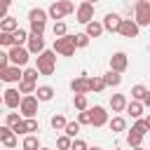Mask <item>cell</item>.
Instances as JSON below:
<instances>
[{"instance_id":"6da1fadb","label":"cell","mask_w":150,"mask_h":150,"mask_svg":"<svg viewBox=\"0 0 150 150\" xmlns=\"http://www.w3.org/2000/svg\"><path fill=\"white\" fill-rule=\"evenodd\" d=\"M54 68H56V52L45 49V52L38 56V66H35V70H38L40 75H52Z\"/></svg>"},{"instance_id":"7a4b0ae2","label":"cell","mask_w":150,"mask_h":150,"mask_svg":"<svg viewBox=\"0 0 150 150\" xmlns=\"http://www.w3.org/2000/svg\"><path fill=\"white\" fill-rule=\"evenodd\" d=\"M54 52H56V54H61V56H73V54H75V42H73V35L56 38V40H54Z\"/></svg>"},{"instance_id":"3957f363","label":"cell","mask_w":150,"mask_h":150,"mask_svg":"<svg viewBox=\"0 0 150 150\" xmlns=\"http://www.w3.org/2000/svg\"><path fill=\"white\" fill-rule=\"evenodd\" d=\"M136 26H148L150 23V0H138L136 2Z\"/></svg>"},{"instance_id":"277c9868","label":"cell","mask_w":150,"mask_h":150,"mask_svg":"<svg viewBox=\"0 0 150 150\" xmlns=\"http://www.w3.org/2000/svg\"><path fill=\"white\" fill-rule=\"evenodd\" d=\"M75 9V5L70 2V0H61V2H54L52 7H49V16L52 19H63L66 14H70Z\"/></svg>"},{"instance_id":"5b68a950","label":"cell","mask_w":150,"mask_h":150,"mask_svg":"<svg viewBox=\"0 0 150 150\" xmlns=\"http://www.w3.org/2000/svg\"><path fill=\"white\" fill-rule=\"evenodd\" d=\"M9 61H12V66H16V68H21V66H26L28 63V49H23V47H9Z\"/></svg>"},{"instance_id":"8992f818","label":"cell","mask_w":150,"mask_h":150,"mask_svg":"<svg viewBox=\"0 0 150 150\" xmlns=\"http://www.w3.org/2000/svg\"><path fill=\"white\" fill-rule=\"evenodd\" d=\"M127 66H129V59H127L124 52H115V54L110 56V70H112V73H124Z\"/></svg>"},{"instance_id":"52a82bcc","label":"cell","mask_w":150,"mask_h":150,"mask_svg":"<svg viewBox=\"0 0 150 150\" xmlns=\"http://www.w3.org/2000/svg\"><path fill=\"white\" fill-rule=\"evenodd\" d=\"M19 108H21V112H23L28 120H35V112H38V98H35V96H23Z\"/></svg>"},{"instance_id":"ba28073f","label":"cell","mask_w":150,"mask_h":150,"mask_svg":"<svg viewBox=\"0 0 150 150\" xmlns=\"http://www.w3.org/2000/svg\"><path fill=\"white\" fill-rule=\"evenodd\" d=\"M77 21L84 23V26L94 21V5H91V2H82V5L77 7Z\"/></svg>"},{"instance_id":"9c48e42d","label":"cell","mask_w":150,"mask_h":150,"mask_svg":"<svg viewBox=\"0 0 150 150\" xmlns=\"http://www.w3.org/2000/svg\"><path fill=\"white\" fill-rule=\"evenodd\" d=\"M19 94H21L19 89H12V87H9V89L2 94L5 105H7V108H19V105H21V98H23V96H19Z\"/></svg>"},{"instance_id":"30bf717a","label":"cell","mask_w":150,"mask_h":150,"mask_svg":"<svg viewBox=\"0 0 150 150\" xmlns=\"http://www.w3.org/2000/svg\"><path fill=\"white\" fill-rule=\"evenodd\" d=\"M23 73L16 68V66H7L5 70H0V80L2 82H21Z\"/></svg>"},{"instance_id":"8fae6325","label":"cell","mask_w":150,"mask_h":150,"mask_svg":"<svg viewBox=\"0 0 150 150\" xmlns=\"http://www.w3.org/2000/svg\"><path fill=\"white\" fill-rule=\"evenodd\" d=\"M117 33L124 35V38H136V35H138V26H136L134 19H122V26H120Z\"/></svg>"},{"instance_id":"7c38bea8","label":"cell","mask_w":150,"mask_h":150,"mask_svg":"<svg viewBox=\"0 0 150 150\" xmlns=\"http://www.w3.org/2000/svg\"><path fill=\"white\" fill-rule=\"evenodd\" d=\"M28 52H30V54H38V56L45 52V40H42V35H33V33L28 35Z\"/></svg>"},{"instance_id":"4fadbf2b","label":"cell","mask_w":150,"mask_h":150,"mask_svg":"<svg viewBox=\"0 0 150 150\" xmlns=\"http://www.w3.org/2000/svg\"><path fill=\"white\" fill-rule=\"evenodd\" d=\"M91 124H94V127L108 124V112H105V108H101V105H94V108H91Z\"/></svg>"},{"instance_id":"5bb4252c","label":"cell","mask_w":150,"mask_h":150,"mask_svg":"<svg viewBox=\"0 0 150 150\" xmlns=\"http://www.w3.org/2000/svg\"><path fill=\"white\" fill-rule=\"evenodd\" d=\"M0 141L7 145V150L16 148V134H14L9 127H0Z\"/></svg>"},{"instance_id":"9a60e30c","label":"cell","mask_w":150,"mask_h":150,"mask_svg":"<svg viewBox=\"0 0 150 150\" xmlns=\"http://www.w3.org/2000/svg\"><path fill=\"white\" fill-rule=\"evenodd\" d=\"M120 26H122V19H120V14H105V19H103V28L105 30H110V33H115V30H120Z\"/></svg>"},{"instance_id":"2e32d148","label":"cell","mask_w":150,"mask_h":150,"mask_svg":"<svg viewBox=\"0 0 150 150\" xmlns=\"http://www.w3.org/2000/svg\"><path fill=\"white\" fill-rule=\"evenodd\" d=\"M70 89L75 91V94H84L87 96V91H89V82H87V77L82 75V77H75L73 82H70Z\"/></svg>"},{"instance_id":"e0dca14e","label":"cell","mask_w":150,"mask_h":150,"mask_svg":"<svg viewBox=\"0 0 150 150\" xmlns=\"http://www.w3.org/2000/svg\"><path fill=\"white\" fill-rule=\"evenodd\" d=\"M110 108H112V112H122V110H127V98H124V94H112V98H110Z\"/></svg>"},{"instance_id":"ac0fdd59","label":"cell","mask_w":150,"mask_h":150,"mask_svg":"<svg viewBox=\"0 0 150 150\" xmlns=\"http://www.w3.org/2000/svg\"><path fill=\"white\" fill-rule=\"evenodd\" d=\"M0 30L12 35L14 30H19V21H16V19H12V16H7V19H2V23H0Z\"/></svg>"},{"instance_id":"d6986e66","label":"cell","mask_w":150,"mask_h":150,"mask_svg":"<svg viewBox=\"0 0 150 150\" xmlns=\"http://www.w3.org/2000/svg\"><path fill=\"white\" fill-rule=\"evenodd\" d=\"M35 94H38V96H35L38 101H52L54 89H52V87H47V84H42V87H38V89H35Z\"/></svg>"},{"instance_id":"ffe728a7","label":"cell","mask_w":150,"mask_h":150,"mask_svg":"<svg viewBox=\"0 0 150 150\" xmlns=\"http://www.w3.org/2000/svg\"><path fill=\"white\" fill-rule=\"evenodd\" d=\"M127 112H129L131 117L141 120V115H143V103H138V101H131V103H127Z\"/></svg>"},{"instance_id":"44dd1931","label":"cell","mask_w":150,"mask_h":150,"mask_svg":"<svg viewBox=\"0 0 150 150\" xmlns=\"http://www.w3.org/2000/svg\"><path fill=\"white\" fill-rule=\"evenodd\" d=\"M101 33H103V23H98V21L87 23V35H89V38H98Z\"/></svg>"},{"instance_id":"7402d4cb","label":"cell","mask_w":150,"mask_h":150,"mask_svg":"<svg viewBox=\"0 0 150 150\" xmlns=\"http://www.w3.org/2000/svg\"><path fill=\"white\" fill-rule=\"evenodd\" d=\"M103 82H105V87H117L120 82H122V77H120V73H105L103 75Z\"/></svg>"},{"instance_id":"603a6c76","label":"cell","mask_w":150,"mask_h":150,"mask_svg":"<svg viewBox=\"0 0 150 150\" xmlns=\"http://www.w3.org/2000/svg\"><path fill=\"white\" fill-rule=\"evenodd\" d=\"M87 82H89V91H103L105 89L103 77H87Z\"/></svg>"},{"instance_id":"cb8c5ba5","label":"cell","mask_w":150,"mask_h":150,"mask_svg":"<svg viewBox=\"0 0 150 150\" xmlns=\"http://www.w3.org/2000/svg\"><path fill=\"white\" fill-rule=\"evenodd\" d=\"M141 141H143V134H138V131H129L127 134V143L131 145V148H141Z\"/></svg>"},{"instance_id":"d4e9b609","label":"cell","mask_w":150,"mask_h":150,"mask_svg":"<svg viewBox=\"0 0 150 150\" xmlns=\"http://www.w3.org/2000/svg\"><path fill=\"white\" fill-rule=\"evenodd\" d=\"M131 96L141 103V101H145V96H148V89L143 87V84H136V87H131Z\"/></svg>"},{"instance_id":"484cf974","label":"cell","mask_w":150,"mask_h":150,"mask_svg":"<svg viewBox=\"0 0 150 150\" xmlns=\"http://www.w3.org/2000/svg\"><path fill=\"white\" fill-rule=\"evenodd\" d=\"M12 40H14V47H21V45L28 40V33L19 28V30H14V33H12Z\"/></svg>"},{"instance_id":"4316f807","label":"cell","mask_w":150,"mask_h":150,"mask_svg":"<svg viewBox=\"0 0 150 150\" xmlns=\"http://www.w3.org/2000/svg\"><path fill=\"white\" fill-rule=\"evenodd\" d=\"M28 19H30V21H47V12L40 9V7H35V9H30Z\"/></svg>"},{"instance_id":"83f0119b","label":"cell","mask_w":150,"mask_h":150,"mask_svg":"<svg viewBox=\"0 0 150 150\" xmlns=\"http://www.w3.org/2000/svg\"><path fill=\"white\" fill-rule=\"evenodd\" d=\"M73 42H75V47H87L89 45V35L87 33H75L73 35Z\"/></svg>"},{"instance_id":"f1b7e54d","label":"cell","mask_w":150,"mask_h":150,"mask_svg":"<svg viewBox=\"0 0 150 150\" xmlns=\"http://www.w3.org/2000/svg\"><path fill=\"white\" fill-rule=\"evenodd\" d=\"M110 129H112V131H124V129H127L124 117H112V120H110Z\"/></svg>"},{"instance_id":"f546056e","label":"cell","mask_w":150,"mask_h":150,"mask_svg":"<svg viewBox=\"0 0 150 150\" xmlns=\"http://www.w3.org/2000/svg\"><path fill=\"white\" fill-rule=\"evenodd\" d=\"M21 148H23V150H40V145H38V138H35V136H26Z\"/></svg>"},{"instance_id":"4dcf8cb0","label":"cell","mask_w":150,"mask_h":150,"mask_svg":"<svg viewBox=\"0 0 150 150\" xmlns=\"http://www.w3.org/2000/svg\"><path fill=\"white\" fill-rule=\"evenodd\" d=\"M66 124H68V122H66V117H63V115H54V117H52V127H54L56 131L66 129Z\"/></svg>"},{"instance_id":"1f68e13d","label":"cell","mask_w":150,"mask_h":150,"mask_svg":"<svg viewBox=\"0 0 150 150\" xmlns=\"http://www.w3.org/2000/svg\"><path fill=\"white\" fill-rule=\"evenodd\" d=\"M63 131H66V136H68V138H75V136H77V131H80V124H77V122H68Z\"/></svg>"},{"instance_id":"d6a6232c","label":"cell","mask_w":150,"mask_h":150,"mask_svg":"<svg viewBox=\"0 0 150 150\" xmlns=\"http://www.w3.org/2000/svg\"><path fill=\"white\" fill-rule=\"evenodd\" d=\"M45 23L47 21H30V33L33 35H42L45 33Z\"/></svg>"},{"instance_id":"836d02e7","label":"cell","mask_w":150,"mask_h":150,"mask_svg":"<svg viewBox=\"0 0 150 150\" xmlns=\"http://www.w3.org/2000/svg\"><path fill=\"white\" fill-rule=\"evenodd\" d=\"M21 80H23V82H33V84H35V80H38V70H35V68H26Z\"/></svg>"},{"instance_id":"e575fe53","label":"cell","mask_w":150,"mask_h":150,"mask_svg":"<svg viewBox=\"0 0 150 150\" xmlns=\"http://www.w3.org/2000/svg\"><path fill=\"white\" fill-rule=\"evenodd\" d=\"M19 91H21V94H26V96H30V94L35 91V84H33V82H23V80H21V82H19Z\"/></svg>"},{"instance_id":"d590c367","label":"cell","mask_w":150,"mask_h":150,"mask_svg":"<svg viewBox=\"0 0 150 150\" xmlns=\"http://www.w3.org/2000/svg\"><path fill=\"white\" fill-rule=\"evenodd\" d=\"M73 103H75V108H77V110H87V96H84V94H75Z\"/></svg>"},{"instance_id":"8d00e7d4","label":"cell","mask_w":150,"mask_h":150,"mask_svg":"<svg viewBox=\"0 0 150 150\" xmlns=\"http://www.w3.org/2000/svg\"><path fill=\"white\" fill-rule=\"evenodd\" d=\"M70 145H73V141H70L68 136H59V138H56V148H59V150H70Z\"/></svg>"},{"instance_id":"74e56055","label":"cell","mask_w":150,"mask_h":150,"mask_svg":"<svg viewBox=\"0 0 150 150\" xmlns=\"http://www.w3.org/2000/svg\"><path fill=\"white\" fill-rule=\"evenodd\" d=\"M77 124H91V110H82L77 115Z\"/></svg>"},{"instance_id":"f35d334b","label":"cell","mask_w":150,"mask_h":150,"mask_svg":"<svg viewBox=\"0 0 150 150\" xmlns=\"http://www.w3.org/2000/svg\"><path fill=\"white\" fill-rule=\"evenodd\" d=\"M0 47H14V40H12L9 33H2L0 30Z\"/></svg>"},{"instance_id":"ab89813d","label":"cell","mask_w":150,"mask_h":150,"mask_svg":"<svg viewBox=\"0 0 150 150\" xmlns=\"http://www.w3.org/2000/svg\"><path fill=\"white\" fill-rule=\"evenodd\" d=\"M54 35H56V38H63V35H66V23H63V21H56V23H54Z\"/></svg>"},{"instance_id":"60d3db41","label":"cell","mask_w":150,"mask_h":150,"mask_svg":"<svg viewBox=\"0 0 150 150\" xmlns=\"http://www.w3.org/2000/svg\"><path fill=\"white\" fill-rule=\"evenodd\" d=\"M134 131H138V134H143L145 136V131H148V124H145V120H136V124L131 127Z\"/></svg>"},{"instance_id":"b9f144b4","label":"cell","mask_w":150,"mask_h":150,"mask_svg":"<svg viewBox=\"0 0 150 150\" xmlns=\"http://www.w3.org/2000/svg\"><path fill=\"white\" fill-rule=\"evenodd\" d=\"M7 66H9V54H7V52H2V49H0V70H5V68H7Z\"/></svg>"},{"instance_id":"7bdbcfd3","label":"cell","mask_w":150,"mask_h":150,"mask_svg":"<svg viewBox=\"0 0 150 150\" xmlns=\"http://www.w3.org/2000/svg\"><path fill=\"white\" fill-rule=\"evenodd\" d=\"M19 122H21V120H19L16 112H9V115H7V127H9V129H12L14 124H19Z\"/></svg>"},{"instance_id":"ee69618b","label":"cell","mask_w":150,"mask_h":150,"mask_svg":"<svg viewBox=\"0 0 150 150\" xmlns=\"http://www.w3.org/2000/svg\"><path fill=\"white\" fill-rule=\"evenodd\" d=\"M23 124H26V134L28 131H38V120H26Z\"/></svg>"},{"instance_id":"f6af8a7d","label":"cell","mask_w":150,"mask_h":150,"mask_svg":"<svg viewBox=\"0 0 150 150\" xmlns=\"http://www.w3.org/2000/svg\"><path fill=\"white\" fill-rule=\"evenodd\" d=\"M70 150H89V148H87V143H84V141H80V138H77V141H73Z\"/></svg>"},{"instance_id":"bcb514c9","label":"cell","mask_w":150,"mask_h":150,"mask_svg":"<svg viewBox=\"0 0 150 150\" xmlns=\"http://www.w3.org/2000/svg\"><path fill=\"white\" fill-rule=\"evenodd\" d=\"M7 9H9V2L0 0V19H7Z\"/></svg>"},{"instance_id":"7dc6e473","label":"cell","mask_w":150,"mask_h":150,"mask_svg":"<svg viewBox=\"0 0 150 150\" xmlns=\"http://www.w3.org/2000/svg\"><path fill=\"white\" fill-rule=\"evenodd\" d=\"M12 131H14V134H26V124H23V120H21L19 124H14V127H12Z\"/></svg>"},{"instance_id":"c3c4849f","label":"cell","mask_w":150,"mask_h":150,"mask_svg":"<svg viewBox=\"0 0 150 150\" xmlns=\"http://www.w3.org/2000/svg\"><path fill=\"white\" fill-rule=\"evenodd\" d=\"M143 103H145V105L150 108V91H148V96H145V101H143Z\"/></svg>"},{"instance_id":"681fc988","label":"cell","mask_w":150,"mask_h":150,"mask_svg":"<svg viewBox=\"0 0 150 150\" xmlns=\"http://www.w3.org/2000/svg\"><path fill=\"white\" fill-rule=\"evenodd\" d=\"M145 124H148V129H150V115H148V117H145Z\"/></svg>"},{"instance_id":"f907efd6","label":"cell","mask_w":150,"mask_h":150,"mask_svg":"<svg viewBox=\"0 0 150 150\" xmlns=\"http://www.w3.org/2000/svg\"><path fill=\"white\" fill-rule=\"evenodd\" d=\"M134 150H143V148H134Z\"/></svg>"},{"instance_id":"816d5d0a","label":"cell","mask_w":150,"mask_h":150,"mask_svg":"<svg viewBox=\"0 0 150 150\" xmlns=\"http://www.w3.org/2000/svg\"><path fill=\"white\" fill-rule=\"evenodd\" d=\"M0 103H5V101H2V96H0Z\"/></svg>"},{"instance_id":"f5cc1de1","label":"cell","mask_w":150,"mask_h":150,"mask_svg":"<svg viewBox=\"0 0 150 150\" xmlns=\"http://www.w3.org/2000/svg\"><path fill=\"white\" fill-rule=\"evenodd\" d=\"M91 150H101V148H91Z\"/></svg>"},{"instance_id":"db71d44e","label":"cell","mask_w":150,"mask_h":150,"mask_svg":"<svg viewBox=\"0 0 150 150\" xmlns=\"http://www.w3.org/2000/svg\"><path fill=\"white\" fill-rule=\"evenodd\" d=\"M40 150H49V148H40Z\"/></svg>"}]
</instances>
